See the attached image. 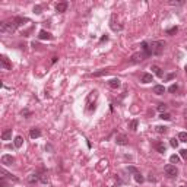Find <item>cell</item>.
<instances>
[{
	"label": "cell",
	"mask_w": 187,
	"mask_h": 187,
	"mask_svg": "<svg viewBox=\"0 0 187 187\" xmlns=\"http://www.w3.org/2000/svg\"><path fill=\"white\" fill-rule=\"evenodd\" d=\"M165 48V43L164 41H152L149 44V51H150V56H161L162 51Z\"/></svg>",
	"instance_id": "obj_1"
},
{
	"label": "cell",
	"mask_w": 187,
	"mask_h": 187,
	"mask_svg": "<svg viewBox=\"0 0 187 187\" xmlns=\"http://www.w3.org/2000/svg\"><path fill=\"white\" fill-rule=\"evenodd\" d=\"M18 26H16V23H15V21L13 19H10V21H6V22H3L2 25H0V31L2 32H4V34H12L13 31L16 29Z\"/></svg>",
	"instance_id": "obj_2"
},
{
	"label": "cell",
	"mask_w": 187,
	"mask_h": 187,
	"mask_svg": "<svg viewBox=\"0 0 187 187\" xmlns=\"http://www.w3.org/2000/svg\"><path fill=\"white\" fill-rule=\"evenodd\" d=\"M164 171H165V174H167L170 178H174V177L178 176V170L176 168V165H172V164L165 165V167H164Z\"/></svg>",
	"instance_id": "obj_3"
},
{
	"label": "cell",
	"mask_w": 187,
	"mask_h": 187,
	"mask_svg": "<svg viewBox=\"0 0 187 187\" xmlns=\"http://www.w3.org/2000/svg\"><path fill=\"white\" fill-rule=\"evenodd\" d=\"M146 57H148L146 53H135V54L130 57V62L132 63H139V62H143Z\"/></svg>",
	"instance_id": "obj_4"
},
{
	"label": "cell",
	"mask_w": 187,
	"mask_h": 187,
	"mask_svg": "<svg viewBox=\"0 0 187 187\" xmlns=\"http://www.w3.org/2000/svg\"><path fill=\"white\" fill-rule=\"evenodd\" d=\"M13 162H15V158L12 156V155H3V156H2V164L12 165Z\"/></svg>",
	"instance_id": "obj_5"
},
{
	"label": "cell",
	"mask_w": 187,
	"mask_h": 187,
	"mask_svg": "<svg viewBox=\"0 0 187 187\" xmlns=\"http://www.w3.org/2000/svg\"><path fill=\"white\" fill-rule=\"evenodd\" d=\"M116 142H117V145L124 146V145H127V143H129V140H127V137H126V135H117Z\"/></svg>",
	"instance_id": "obj_6"
},
{
	"label": "cell",
	"mask_w": 187,
	"mask_h": 187,
	"mask_svg": "<svg viewBox=\"0 0 187 187\" xmlns=\"http://www.w3.org/2000/svg\"><path fill=\"white\" fill-rule=\"evenodd\" d=\"M38 38L40 40H51L53 38V35L48 31H45V29H41L40 31V34H38Z\"/></svg>",
	"instance_id": "obj_7"
},
{
	"label": "cell",
	"mask_w": 187,
	"mask_h": 187,
	"mask_svg": "<svg viewBox=\"0 0 187 187\" xmlns=\"http://www.w3.org/2000/svg\"><path fill=\"white\" fill-rule=\"evenodd\" d=\"M0 174H2V178H10L13 181H18V177H12V174H9L4 168H0Z\"/></svg>",
	"instance_id": "obj_8"
},
{
	"label": "cell",
	"mask_w": 187,
	"mask_h": 187,
	"mask_svg": "<svg viewBox=\"0 0 187 187\" xmlns=\"http://www.w3.org/2000/svg\"><path fill=\"white\" fill-rule=\"evenodd\" d=\"M152 92H154L155 95H162L165 92V88L162 86V85H155L154 88H152Z\"/></svg>",
	"instance_id": "obj_9"
},
{
	"label": "cell",
	"mask_w": 187,
	"mask_h": 187,
	"mask_svg": "<svg viewBox=\"0 0 187 187\" xmlns=\"http://www.w3.org/2000/svg\"><path fill=\"white\" fill-rule=\"evenodd\" d=\"M67 2H62V3H57V6H56V10L59 12V13H63V12H66L67 9Z\"/></svg>",
	"instance_id": "obj_10"
},
{
	"label": "cell",
	"mask_w": 187,
	"mask_h": 187,
	"mask_svg": "<svg viewBox=\"0 0 187 187\" xmlns=\"http://www.w3.org/2000/svg\"><path fill=\"white\" fill-rule=\"evenodd\" d=\"M142 83H150V82H154V76L150 73H143L142 75Z\"/></svg>",
	"instance_id": "obj_11"
},
{
	"label": "cell",
	"mask_w": 187,
	"mask_h": 187,
	"mask_svg": "<svg viewBox=\"0 0 187 187\" xmlns=\"http://www.w3.org/2000/svg\"><path fill=\"white\" fill-rule=\"evenodd\" d=\"M0 62H2V66L4 67V69H12V64L10 63H9V60H8V57H6V56H2V57H0Z\"/></svg>",
	"instance_id": "obj_12"
},
{
	"label": "cell",
	"mask_w": 187,
	"mask_h": 187,
	"mask_svg": "<svg viewBox=\"0 0 187 187\" xmlns=\"http://www.w3.org/2000/svg\"><path fill=\"white\" fill-rule=\"evenodd\" d=\"M108 86H110L111 89H117L118 86H120V79H116V77L111 79V81L108 82Z\"/></svg>",
	"instance_id": "obj_13"
},
{
	"label": "cell",
	"mask_w": 187,
	"mask_h": 187,
	"mask_svg": "<svg viewBox=\"0 0 187 187\" xmlns=\"http://www.w3.org/2000/svg\"><path fill=\"white\" fill-rule=\"evenodd\" d=\"M10 137H12V129H6L2 133V140H10Z\"/></svg>",
	"instance_id": "obj_14"
},
{
	"label": "cell",
	"mask_w": 187,
	"mask_h": 187,
	"mask_svg": "<svg viewBox=\"0 0 187 187\" xmlns=\"http://www.w3.org/2000/svg\"><path fill=\"white\" fill-rule=\"evenodd\" d=\"M29 135H31V137H32V139H37V137H40L41 136V130L40 129H31V132H29Z\"/></svg>",
	"instance_id": "obj_15"
},
{
	"label": "cell",
	"mask_w": 187,
	"mask_h": 187,
	"mask_svg": "<svg viewBox=\"0 0 187 187\" xmlns=\"http://www.w3.org/2000/svg\"><path fill=\"white\" fill-rule=\"evenodd\" d=\"M155 148H156V150L158 152H161V154H164L165 150H167V146H165L162 142H156L155 143Z\"/></svg>",
	"instance_id": "obj_16"
},
{
	"label": "cell",
	"mask_w": 187,
	"mask_h": 187,
	"mask_svg": "<svg viewBox=\"0 0 187 187\" xmlns=\"http://www.w3.org/2000/svg\"><path fill=\"white\" fill-rule=\"evenodd\" d=\"M13 21H15L16 26H22V25H23V22H28V19H25V18H19V16L13 18Z\"/></svg>",
	"instance_id": "obj_17"
},
{
	"label": "cell",
	"mask_w": 187,
	"mask_h": 187,
	"mask_svg": "<svg viewBox=\"0 0 187 187\" xmlns=\"http://www.w3.org/2000/svg\"><path fill=\"white\" fill-rule=\"evenodd\" d=\"M155 130H156V133H159V135H165V133L168 132V127H165V126H156Z\"/></svg>",
	"instance_id": "obj_18"
},
{
	"label": "cell",
	"mask_w": 187,
	"mask_h": 187,
	"mask_svg": "<svg viewBox=\"0 0 187 187\" xmlns=\"http://www.w3.org/2000/svg\"><path fill=\"white\" fill-rule=\"evenodd\" d=\"M107 73H108V69H101V70H98V72H94L92 76L98 77V76H104V75H107Z\"/></svg>",
	"instance_id": "obj_19"
},
{
	"label": "cell",
	"mask_w": 187,
	"mask_h": 187,
	"mask_svg": "<svg viewBox=\"0 0 187 187\" xmlns=\"http://www.w3.org/2000/svg\"><path fill=\"white\" fill-rule=\"evenodd\" d=\"M13 143H15L16 148H21V146H22V143H23L22 136H16V137H15V142H13Z\"/></svg>",
	"instance_id": "obj_20"
},
{
	"label": "cell",
	"mask_w": 187,
	"mask_h": 187,
	"mask_svg": "<svg viewBox=\"0 0 187 187\" xmlns=\"http://www.w3.org/2000/svg\"><path fill=\"white\" fill-rule=\"evenodd\" d=\"M142 50H143V53H146L148 56H150V51H149V44H148L146 41H143V43H142Z\"/></svg>",
	"instance_id": "obj_21"
},
{
	"label": "cell",
	"mask_w": 187,
	"mask_h": 187,
	"mask_svg": "<svg viewBox=\"0 0 187 187\" xmlns=\"http://www.w3.org/2000/svg\"><path fill=\"white\" fill-rule=\"evenodd\" d=\"M152 70H154V73L158 77H162V70H161V67H158V66H152Z\"/></svg>",
	"instance_id": "obj_22"
},
{
	"label": "cell",
	"mask_w": 187,
	"mask_h": 187,
	"mask_svg": "<svg viewBox=\"0 0 187 187\" xmlns=\"http://www.w3.org/2000/svg\"><path fill=\"white\" fill-rule=\"evenodd\" d=\"M129 129L132 130V132H135L136 129H137V120H132L130 123H129Z\"/></svg>",
	"instance_id": "obj_23"
},
{
	"label": "cell",
	"mask_w": 187,
	"mask_h": 187,
	"mask_svg": "<svg viewBox=\"0 0 187 187\" xmlns=\"http://www.w3.org/2000/svg\"><path fill=\"white\" fill-rule=\"evenodd\" d=\"M38 180H40V177H38V176H35V174H32V176H29V177H28V183L34 184V183H37Z\"/></svg>",
	"instance_id": "obj_24"
},
{
	"label": "cell",
	"mask_w": 187,
	"mask_h": 187,
	"mask_svg": "<svg viewBox=\"0 0 187 187\" xmlns=\"http://www.w3.org/2000/svg\"><path fill=\"white\" fill-rule=\"evenodd\" d=\"M178 140H181V142H187V132H180L178 133Z\"/></svg>",
	"instance_id": "obj_25"
},
{
	"label": "cell",
	"mask_w": 187,
	"mask_h": 187,
	"mask_svg": "<svg viewBox=\"0 0 187 187\" xmlns=\"http://www.w3.org/2000/svg\"><path fill=\"white\" fill-rule=\"evenodd\" d=\"M170 161H171V164H178V162H180V156L174 154V155L170 156Z\"/></svg>",
	"instance_id": "obj_26"
},
{
	"label": "cell",
	"mask_w": 187,
	"mask_h": 187,
	"mask_svg": "<svg viewBox=\"0 0 187 187\" xmlns=\"http://www.w3.org/2000/svg\"><path fill=\"white\" fill-rule=\"evenodd\" d=\"M135 181H136V183H143V177H142L140 172H136V174H135Z\"/></svg>",
	"instance_id": "obj_27"
},
{
	"label": "cell",
	"mask_w": 187,
	"mask_h": 187,
	"mask_svg": "<svg viewBox=\"0 0 187 187\" xmlns=\"http://www.w3.org/2000/svg\"><path fill=\"white\" fill-rule=\"evenodd\" d=\"M177 31H178V28H177V26H172V28L167 29V34H168V35H174V34H177Z\"/></svg>",
	"instance_id": "obj_28"
},
{
	"label": "cell",
	"mask_w": 187,
	"mask_h": 187,
	"mask_svg": "<svg viewBox=\"0 0 187 187\" xmlns=\"http://www.w3.org/2000/svg\"><path fill=\"white\" fill-rule=\"evenodd\" d=\"M159 118H162V120H171V116H170L168 113H161Z\"/></svg>",
	"instance_id": "obj_29"
},
{
	"label": "cell",
	"mask_w": 187,
	"mask_h": 187,
	"mask_svg": "<svg viewBox=\"0 0 187 187\" xmlns=\"http://www.w3.org/2000/svg\"><path fill=\"white\" fill-rule=\"evenodd\" d=\"M165 110H167V105H165V104H159V105H158V111H159V113H165Z\"/></svg>",
	"instance_id": "obj_30"
},
{
	"label": "cell",
	"mask_w": 187,
	"mask_h": 187,
	"mask_svg": "<svg viewBox=\"0 0 187 187\" xmlns=\"http://www.w3.org/2000/svg\"><path fill=\"white\" fill-rule=\"evenodd\" d=\"M177 89H178V86H177V83H172L171 86H170V88H168V91H170V92H176Z\"/></svg>",
	"instance_id": "obj_31"
},
{
	"label": "cell",
	"mask_w": 187,
	"mask_h": 187,
	"mask_svg": "<svg viewBox=\"0 0 187 187\" xmlns=\"http://www.w3.org/2000/svg\"><path fill=\"white\" fill-rule=\"evenodd\" d=\"M180 155H181L183 159H187V149H181L180 150Z\"/></svg>",
	"instance_id": "obj_32"
},
{
	"label": "cell",
	"mask_w": 187,
	"mask_h": 187,
	"mask_svg": "<svg viewBox=\"0 0 187 187\" xmlns=\"http://www.w3.org/2000/svg\"><path fill=\"white\" fill-rule=\"evenodd\" d=\"M170 143H171L172 148H177V146H178V140H177V139H171V140H170Z\"/></svg>",
	"instance_id": "obj_33"
},
{
	"label": "cell",
	"mask_w": 187,
	"mask_h": 187,
	"mask_svg": "<svg viewBox=\"0 0 187 187\" xmlns=\"http://www.w3.org/2000/svg\"><path fill=\"white\" fill-rule=\"evenodd\" d=\"M40 181H41V183H47V181H48V177L45 176V174H43V176L40 177Z\"/></svg>",
	"instance_id": "obj_34"
},
{
	"label": "cell",
	"mask_w": 187,
	"mask_h": 187,
	"mask_svg": "<svg viewBox=\"0 0 187 187\" xmlns=\"http://www.w3.org/2000/svg\"><path fill=\"white\" fill-rule=\"evenodd\" d=\"M41 10H43V8H41V6H34V12H35V13H38V15H40Z\"/></svg>",
	"instance_id": "obj_35"
},
{
	"label": "cell",
	"mask_w": 187,
	"mask_h": 187,
	"mask_svg": "<svg viewBox=\"0 0 187 187\" xmlns=\"http://www.w3.org/2000/svg\"><path fill=\"white\" fill-rule=\"evenodd\" d=\"M127 171H129V172H133V174H136V172H139L135 168V167H129V168H127Z\"/></svg>",
	"instance_id": "obj_36"
},
{
	"label": "cell",
	"mask_w": 187,
	"mask_h": 187,
	"mask_svg": "<svg viewBox=\"0 0 187 187\" xmlns=\"http://www.w3.org/2000/svg\"><path fill=\"white\" fill-rule=\"evenodd\" d=\"M108 40V37H107V35H102V37H101V43H102V41H107Z\"/></svg>",
	"instance_id": "obj_37"
},
{
	"label": "cell",
	"mask_w": 187,
	"mask_h": 187,
	"mask_svg": "<svg viewBox=\"0 0 187 187\" xmlns=\"http://www.w3.org/2000/svg\"><path fill=\"white\" fill-rule=\"evenodd\" d=\"M22 114H23V116H29V111H28V110H23Z\"/></svg>",
	"instance_id": "obj_38"
},
{
	"label": "cell",
	"mask_w": 187,
	"mask_h": 187,
	"mask_svg": "<svg viewBox=\"0 0 187 187\" xmlns=\"http://www.w3.org/2000/svg\"><path fill=\"white\" fill-rule=\"evenodd\" d=\"M184 69H186V72H187V64H186V67H184Z\"/></svg>",
	"instance_id": "obj_39"
},
{
	"label": "cell",
	"mask_w": 187,
	"mask_h": 187,
	"mask_svg": "<svg viewBox=\"0 0 187 187\" xmlns=\"http://www.w3.org/2000/svg\"><path fill=\"white\" fill-rule=\"evenodd\" d=\"M180 187H184V186H180Z\"/></svg>",
	"instance_id": "obj_40"
}]
</instances>
